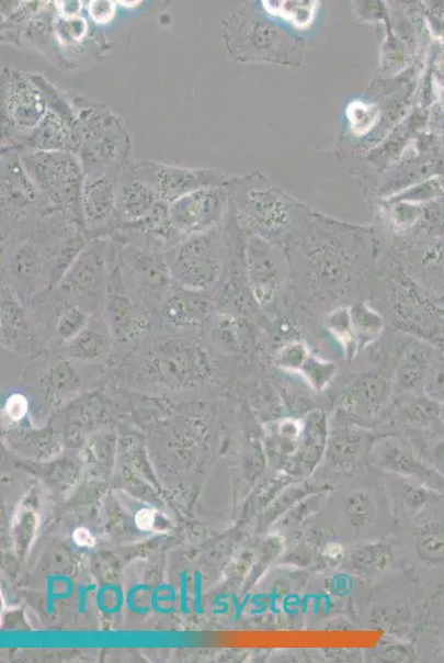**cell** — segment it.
Listing matches in <instances>:
<instances>
[{
	"label": "cell",
	"instance_id": "11",
	"mask_svg": "<svg viewBox=\"0 0 444 663\" xmlns=\"http://www.w3.org/2000/svg\"><path fill=\"white\" fill-rule=\"evenodd\" d=\"M207 292L173 285L155 318L163 334L197 340L208 318Z\"/></svg>",
	"mask_w": 444,
	"mask_h": 663
},
{
	"label": "cell",
	"instance_id": "14",
	"mask_svg": "<svg viewBox=\"0 0 444 663\" xmlns=\"http://www.w3.org/2000/svg\"><path fill=\"white\" fill-rule=\"evenodd\" d=\"M226 203L223 187L203 189L170 205V217L175 231L185 237L215 228Z\"/></svg>",
	"mask_w": 444,
	"mask_h": 663
},
{
	"label": "cell",
	"instance_id": "26",
	"mask_svg": "<svg viewBox=\"0 0 444 663\" xmlns=\"http://www.w3.org/2000/svg\"><path fill=\"white\" fill-rule=\"evenodd\" d=\"M116 3H117V5H119L122 8L132 9V10L139 8L143 4V2H116Z\"/></svg>",
	"mask_w": 444,
	"mask_h": 663
},
{
	"label": "cell",
	"instance_id": "2",
	"mask_svg": "<svg viewBox=\"0 0 444 663\" xmlns=\"http://www.w3.org/2000/svg\"><path fill=\"white\" fill-rule=\"evenodd\" d=\"M77 149L84 178L118 172L134 158L133 139L124 120L105 103L76 97Z\"/></svg>",
	"mask_w": 444,
	"mask_h": 663
},
{
	"label": "cell",
	"instance_id": "20",
	"mask_svg": "<svg viewBox=\"0 0 444 663\" xmlns=\"http://www.w3.org/2000/svg\"><path fill=\"white\" fill-rule=\"evenodd\" d=\"M30 411V400L25 393H12L5 402L4 412L13 422L22 420Z\"/></svg>",
	"mask_w": 444,
	"mask_h": 663
},
{
	"label": "cell",
	"instance_id": "3",
	"mask_svg": "<svg viewBox=\"0 0 444 663\" xmlns=\"http://www.w3.org/2000/svg\"><path fill=\"white\" fill-rule=\"evenodd\" d=\"M20 156L43 200L44 209L68 211L83 223L84 175L78 156L69 150L37 149H22Z\"/></svg>",
	"mask_w": 444,
	"mask_h": 663
},
{
	"label": "cell",
	"instance_id": "10",
	"mask_svg": "<svg viewBox=\"0 0 444 663\" xmlns=\"http://www.w3.org/2000/svg\"><path fill=\"white\" fill-rule=\"evenodd\" d=\"M135 172L169 205L203 189L223 187L224 177L212 169H191L134 158Z\"/></svg>",
	"mask_w": 444,
	"mask_h": 663
},
{
	"label": "cell",
	"instance_id": "12",
	"mask_svg": "<svg viewBox=\"0 0 444 663\" xmlns=\"http://www.w3.org/2000/svg\"><path fill=\"white\" fill-rule=\"evenodd\" d=\"M2 347L21 357L37 358L52 350L26 306L2 284Z\"/></svg>",
	"mask_w": 444,
	"mask_h": 663
},
{
	"label": "cell",
	"instance_id": "4",
	"mask_svg": "<svg viewBox=\"0 0 444 663\" xmlns=\"http://www.w3.org/2000/svg\"><path fill=\"white\" fill-rule=\"evenodd\" d=\"M43 200L27 176L20 150L2 149V245L32 237Z\"/></svg>",
	"mask_w": 444,
	"mask_h": 663
},
{
	"label": "cell",
	"instance_id": "6",
	"mask_svg": "<svg viewBox=\"0 0 444 663\" xmlns=\"http://www.w3.org/2000/svg\"><path fill=\"white\" fill-rule=\"evenodd\" d=\"M112 252L111 238L91 239L54 288L55 291L91 315L100 314L107 291Z\"/></svg>",
	"mask_w": 444,
	"mask_h": 663
},
{
	"label": "cell",
	"instance_id": "25",
	"mask_svg": "<svg viewBox=\"0 0 444 663\" xmlns=\"http://www.w3.org/2000/svg\"><path fill=\"white\" fill-rule=\"evenodd\" d=\"M434 458L436 464L444 470V442L435 449Z\"/></svg>",
	"mask_w": 444,
	"mask_h": 663
},
{
	"label": "cell",
	"instance_id": "18",
	"mask_svg": "<svg viewBox=\"0 0 444 663\" xmlns=\"http://www.w3.org/2000/svg\"><path fill=\"white\" fill-rule=\"evenodd\" d=\"M117 3L111 0H93L88 5V13L91 21L98 25L110 24L116 14Z\"/></svg>",
	"mask_w": 444,
	"mask_h": 663
},
{
	"label": "cell",
	"instance_id": "15",
	"mask_svg": "<svg viewBox=\"0 0 444 663\" xmlns=\"http://www.w3.org/2000/svg\"><path fill=\"white\" fill-rule=\"evenodd\" d=\"M134 158L123 166L118 176L116 187L117 224L139 221L160 202L157 192L135 172Z\"/></svg>",
	"mask_w": 444,
	"mask_h": 663
},
{
	"label": "cell",
	"instance_id": "1",
	"mask_svg": "<svg viewBox=\"0 0 444 663\" xmlns=\"http://www.w3.org/2000/svg\"><path fill=\"white\" fill-rule=\"evenodd\" d=\"M115 384L139 394H195L212 374L197 340L148 335L110 368Z\"/></svg>",
	"mask_w": 444,
	"mask_h": 663
},
{
	"label": "cell",
	"instance_id": "19",
	"mask_svg": "<svg viewBox=\"0 0 444 663\" xmlns=\"http://www.w3.org/2000/svg\"><path fill=\"white\" fill-rule=\"evenodd\" d=\"M421 551L430 560L444 559V530L437 529L428 533L421 543Z\"/></svg>",
	"mask_w": 444,
	"mask_h": 663
},
{
	"label": "cell",
	"instance_id": "8",
	"mask_svg": "<svg viewBox=\"0 0 444 663\" xmlns=\"http://www.w3.org/2000/svg\"><path fill=\"white\" fill-rule=\"evenodd\" d=\"M30 368L26 379L41 394L64 398L84 394L101 383L109 368L70 359L59 351L42 355Z\"/></svg>",
	"mask_w": 444,
	"mask_h": 663
},
{
	"label": "cell",
	"instance_id": "5",
	"mask_svg": "<svg viewBox=\"0 0 444 663\" xmlns=\"http://www.w3.org/2000/svg\"><path fill=\"white\" fill-rule=\"evenodd\" d=\"M48 111L32 74L2 71V149H23Z\"/></svg>",
	"mask_w": 444,
	"mask_h": 663
},
{
	"label": "cell",
	"instance_id": "9",
	"mask_svg": "<svg viewBox=\"0 0 444 663\" xmlns=\"http://www.w3.org/2000/svg\"><path fill=\"white\" fill-rule=\"evenodd\" d=\"M2 251V284L7 285L25 306L46 291L54 289L47 258L33 237L3 245Z\"/></svg>",
	"mask_w": 444,
	"mask_h": 663
},
{
	"label": "cell",
	"instance_id": "7",
	"mask_svg": "<svg viewBox=\"0 0 444 663\" xmlns=\"http://www.w3.org/2000/svg\"><path fill=\"white\" fill-rule=\"evenodd\" d=\"M174 284L207 292L221 271V236L218 228L196 233L164 254Z\"/></svg>",
	"mask_w": 444,
	"mask_h": 663
},
{
	"label": "cell",
	"instance_id": "24",
	"mask_svg": "<svg viewBox=\"0 0 444 663\" xmlns=\"http://www.w3.org/2000/svg\"><path fill=\"white\" fill-rule=\"evenodd\" d=\"M431 387L433 389L432 394L440 396L444 400V371H437L433 378V382L431 383Z\"/></svg>",
	"mask_w": 444,
	"mask_h": 663
},
{
	"label": "cell",
	"instance_id": "16",
	"mask_svg": "<svg viewBox=\"0 0 444 663\" xmlns=\"http://www.w3.org/2000/svg\"><path fill=\"white\" fill-rule=\"evenodd\" d=\"M58 351L76 361L110 369L115 347L102 314L94 315L82 332Z\"/></svg>",
	"mask_w": 444,
	"mask_h": 663
},
{
	"label": "cell",
	"instance_id": "23",
	"mask_svg": "<svg viewBox=\"0 0 444 663\" xmlns=\"http://www.w3.org/2000/svg\"><path fill=\"white\" fill-rule=\"evenodd\" d=\"M73 539L80 547H93L95 543L92 535L83 528H79L75 531Z\"/></svg>",
	"mask_w": 444,
	"mask_h": 663
},
{
	"label": "cell",
	"instance_id": "21",
	"mask_svg": "<svg viewBox=\"0 0 444 663\" xmlns=\"http://www.w3.org/2000/svg\"><path fill=\"white\" fill-rule=\"evenodd\" d=\"M55 9L59 16L67 19L78 18L83 10V2H57Z\"/></svg>",
	"mask_w": 444,
	"mask_h": 663
},
{
	"label": "cell",
	"instance_id": "17",
	"mask_svg": "<svg viewBox=\"0 0 444 663\" xmlns=\"http://www.w3.org/2000/svg\"><path fill=\"white\" fill-rule=\"evenodd\" d=\"M88 30L87 21L80 16L67 19L58 15L55 21V34L59 42L65 45L81 42L86 37Z\"/></svg>",
	"mask_w": 444,
	"mask_h": 663
},
{
	"label": "cell",
	"instance_id": "13",
	"mask_svg": "<svg viewBox=\"0 0 444 663\" xmlns=\"http://www.w3.org/2000/svg\"><path fill=\"white\" fill-rule=\"evenodd\" d=\"M119 172L84 178L82 214L86 231L91 239L110 238L117 226L116 187Z\"/></svg>",
	"mask_w": 444,
	"mask_h": 663
},
{
	"label": "cell",
	"instance_id": "22",
	"mask_svg": "<svg viewBox=\"0 0 444 663\" xmlns=\"http://www.w3.org/2000/svg\"><path fill=\"white\" fill-rule=\"evenodd\" d=\"M137 527L141 530H150L156 522V515L151 510H140L135 518Z\"/></svg>",
	"mask_w": 444,
	"mask_h": 663
}]
</instances>
